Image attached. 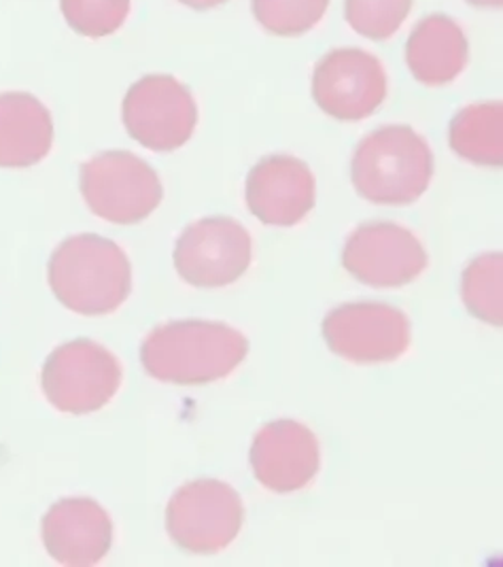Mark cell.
<instances>
[{
  "instance_id": "2e32d148",
  "label": "cell",
  "mask_w": 503,
  "mask_h": 567,
  "mask_svg": "<svg viewBox=\"0 0 503 567\" xmlns=\"http://www.w3.org/2000/svg\"><path fill=\"white\" fill-rule=\"evenodd\" d=\"M468 39L449 16H429L412 30L406 45V62L417 81L429 87L449 85L468 64Z\"/></svg>"
},
{
  "instance_id": "9a60e30c",
  "label": "cell",
  "mask_w": 503,
  "mask_h": 567,
  "mask_svg": "<svg viewBox=\"0 0 503 567\" xmlns=\"http://www.w3.org/2000/svg\"><path fill=\"white\" fill-rule=\"evenodd\" d=\"M53 145L48 106L25 92L0 94V168H30Z\"/></svg>"
},
{
  "instance_id": "8992f818",
  "label": "cell",
  "mask_w": 503,
  "mask_h": 567,
  "mask_svg": "<svg viewBox=\"0 0 503 567\" xmlns=\"http://www.w3.org/2000/svg\"><path fill=\"white\" fill-rule=\"evenodd\" d=\"M243 520L240 495L215 478L183 485L166 508L168 536L194 555H215L227 548L238 538Z\"/></svg>"
},
{
  "instance_id": "277c9868",
  "label": "cell",
  "mask_w": 503,
  "mask_h": 567,
  "mask_svg": "<svg viewBox=\"0 0 503 567\" xmlns=\"http://www.w3.org/2000/svg\"><path fill=\"white\" fill-rule=\"evenodd\" d=\"M117 358L94 340H71L51 353L41 374L43 393L60 413L88 414L104 409L122 385Z\"/></svg>"
},
{
  "instance_id": "ac0fdd59",
  "label": "cell",
  "mask_w": 503,
  "mask_h": 567,
  "mask_svg": "<svg viewBox=\"0 0 503 567\" xmlns=\"http://www.w3.org/2000/svg\"><path fill=\"white\" fill-rule=\"evenodd\" d=\"M461 296L468 310L489 326L503 323L502 254H484L472 259L461 279Z\"/></svg>"
},
{
  "instance_id": "ffe728a7",
  "label": "cell",
  "mask_w": 503,
  "mask_h": 567,
  "mask_svg": "<svg viewBox=\"0 0 503 567\" xmlns=\"http://www.w3.org/2000/svg\"><path fill=\"white\" fill-rule=\"evenodd\" d=\"M412 0H347L345 16L355 32L372 41H384L402 28Z\"/></svg>"
},
{
  "instance_id": "ba28073f",
  "label": "cell",
  "mask_w": 503,
  "mask_h": 567,
  "mask_svg": "<svg viewBox=\"0 0 503 567\" xmlns=\"http://www.w3.org/2000/svg\"><path fill=\"white\" fill-rule=\"evenodd\" d=\"M252 258V234L232 217L201 219L176 240V272L201 289L236 284L249 270Z\"/></svg>"
},
{
  "instance_id": "7402d4cb",
  "label": "cell",
  "mask_w": 503,
  "mask_h": 567,
  "mask_svg": "<svg viewBox=\"0 0 503 567\" xmlns=\"http://www.w3.org/2000/svg\"><path fill=\"white\" fill-rule=\"evenodd\" d=\"M178 2H183L185 7L198 9V11H206V9H215V7L224 4L227 0H178Z\"/></svg>"
},
{
  "instance_id": "5bb4252c",
  "label": "cell",
  "mask_w": 503,
  "mask_h": 567,
  "mask_svg": "<svg viewBox=\"0 0 503 567\" xmlns=\"http://www.w3.org/2000/svg\"><path fill=\"white\" fill-rule=\"evenodd\" d=\"M247 205L266 226L289 228L315 207V177L294 155H268L247 177Z\"/></svg>"
},
{
  "instance_id": "44dd1931",
  "label": "cell",
  "mask_w": 503,
  "mask_h": 567,
  "mask_svg": "<svg viewBox=\"0 0 503 567\" xmlns=\"http://www.w3.org/2000/svg\"><path fill=\"white\" fill-rule=\"evenodd\" d=\"M60 7L66 24L90 39L113 34L130 13V0H60Z\"/></svg>"
},
{
  "instance_id": "603a6c76",
  "label": "cell",
  "mask_w": 503,
  "mask_h": 567,
  "mask_svg": "<svg viewBox=\"0 0 503 567\" xmlns=\"http://www.w3.org/2000/svg\"><path fill=\"white\" fill-rule=\"evenodd\" d=\"M470 4H474V7H489V9H493V7H502L503 0H468Z\"/></svg>"
},
{
  "instance_id": "e0dca14e",
  "label": "cell",
  "mask_w": 503,
  "mask_h": 567,
  "mask_svg": "<svg viewBox=\"0 0 503 567\" xmlns=\"http://www.w3.org/2000/svg\"><path fill=\"white\" fill-rule=\"evenodd\" d=\"M451 147L472 164L500 168L503 164V104L476 103L461 109L451 122Z\"/></svg>"
},
{
  "instance_id": "4fadbf2b",
  "label": "cell",
  "mask_w": 503,
  "mask_h": 567,
  "mask_svg": "<svg viewBox=\"0 0 503 567\" xmlns=\"http://www.w3.org/2000/svg\"><path fill=\"white\" fill-rule=\"evenodd\" d=\"M41 534L51 559L60 566H96L111 550L113 523L96 499L66 497L43 516Z\"/></svg>"
},
{
  "instance_id": "d6986e66",
  "label": "cell",
  "mask_w": 503,
  "mask_h": 567,
  "mask_svg": "<svg viewBox=\"0 0 503 567\" xmlns=\"http://www.w3.org/2000/svg\"><path fill=\"white\" fill-rule=\"evenodd\" d=\"M329 0H253L255 20L277 37H300L317 27Z\"/></svg>"
},
{
  "instance_id": "8fae6325",
  "label": "cell",
  "mask_w": 503,
  "mask_h": 567,
  "mask_svg": "<svg viewBox=\"0 0 503 567\" xmlns=\"http://www.w3.org/2000/svg\"><path fill=\"white\" fill-rule=\"evenodd\" d=\"M312 96L329 117L361 122L384 103L387 73L372 53L333 50L315 69Z\"/></svg>"
},
{
  "instance_id": "52a82bcc",
  "label": "cell",
  "mask_w": 503,
  "mask_h": 567,
  "mask_svg": "<svg viewBox=\"0 0 503 567\" xmlns=\"http://www.w3.org/2000/svg\"><path fill=\"white\" fill-rule=\"evenodd\" d=\"M122 117L136 143L157 154H171L194 134L198 106L181 81L171 75H147L127 90Z\"/></svg>"
},
{
  "instance_id": "30bf717a",
  "label": "cell",
  "mask_w": 503,
  "mask_h": 567,
  "mask_svg": "<svg viewBox=\"0 0 503 567\" xmlns=\"http://www.w3.org/2000/svg\"><path fill=\"white\" fill-rule=\"evenodd\" d=\"M324 336L329 349L342 360L396 361L410 347V319L389 305H342L324 319Z\"/></svg>"
},
{
  "instance_id": "7c38bea8",
  "label": "cell",
  "mask_w": 503,
  "mask_h": 567,
  "mask_svg": "<svg viewBox=\"0 0 503 567\" xmlns=\"http://www.w3.org/2000/svg\"><path fill=\"white\" fill-rule=\"evenodd\" d=\"M257 483L275 493H296L312 483L321 467L317 436L298 421L280 419L264 425L252 446Z\"/></svg>"
},
{
  "instance_id": "6da1fadb",
  "label": "cell",
  "mask_w": 503,
  "mask_h": 567,
  "mask_svg": "<svg viewBox=\"0 0 503 567\" xmlns=\"http://www.w3.org/2000/svg\"><path fill=\"white\" fill-rule=\"evenodd\" d=\"M249 353V340L217 321H173L155 328L141 347L147 374L175 385H206L229 377Z\"/></svg>"
},
{
  "instance_id": "3957f363",
  "label": "cell",
  "mask_w": 503,
  "mask_h": 567,
  "mask_svg": "<svg viewBox=\"0 0 503 567\" xmlns=\"http://www.w3.org/2000/svg\"><path fill=\"white\" fill-rule=\"evenodd\" d=\"M351 173L357 194L368 203L406 207L428 192L433 154L410 126H384L359 143Z\"/></svg>"
},
{
  "instance_id": "7a4b0ae2",
  "label": "cell",
  "mask_w": 503,
  "mask_h": 567,
  "mask_svg": "<svg viewBox=\"0 0 503 567\" xmlns=\"http://www.w3.org/2000/svg\"><path fill=\"white\" fill-rule=\"evenodd\" d=\"M50 287L60 305L73 312L111 315L132 291V266L117 243L99 234H79L53 251Z\"/></svg>"
},
{
  "instance_id": "5b68a950",
  "label": "cell",
  "mask_w": 503,
  "mask_h": 567,
  "mask_svg": "<svg viewBox=\"0 0 503 567\" xmlns=\"http://www.w3.org/2000/svg\"><path fill=\"white\" fill-rule=\"evenodd\" d=\"M81 194L104 221L132 226L160 207L164 189L157 173L138 155L104 152L81 166Z\"/></svg>"
},
{
  "instance_id": "9c48e42d",
  "label": "cell",
  "mask_w": 503,
  "mask_h": 567,
  "mask_svg": "<svg viewBox=\"0 0 503 567\" xmlns=\"http://www.w3.org/2000/svg\"><path fill=\"white\" fill-rule=\"evenodd\" d=\"M342 266L352 279L377 289L412 284L428 268V251L421 240L398 224L372 221L349 236Z\"/></svg>"
}]
</instances>
